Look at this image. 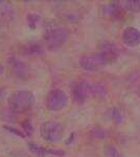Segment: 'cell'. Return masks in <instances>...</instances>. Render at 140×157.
I'll return each instance as SVG.
<instances>
[{"label": "cell", "instance_id": "6da1fadb", "mask_svg": "<svg viewBox=\"0 0 140 157\" xmlns=\"http://www.w3.org/2000/svg\"><path fill=\"white\" fill-rule=\"evenodd\" d=\"M68 39V32L62 24L48 23L44 29V41L49 49H57Z\"/></svg>", "mask_w": 140, "mask_h": 157}, {"label": "cell", "instance_id": "7a4b0ae2", "mask_svg": "<svg viewBox=\"0 0 140 157\" xmlns=\"http://www.w3.org/2000/svg\"><path fill=\"white\" fill-rule=\"evenodd\" d=\"M35 103V95L28 90H17L9 95L7 104L12 111L22 113L32 109Z\"/></svg>", "mask_w": 140, "mask_h": 157}, {"label": "cell", "instance_id": "3957f363", "mask_svg": "<svg viewBox=\"0 0 140 157\" xmlns=\"http://www.w3.org/2000/svg\"><path fill=\"white\" fill-rule=\"evenodd\" d=\"M39 132L41 137L46 143L57 144L62 140L63 135H64V128L58 121H48L41 124L39 128Z\"/></svg>", "mask_w": 140, "mask_h": 157}, {"label": "cell", "instance_id": "277c9868", "mask_svg": "<svg viewBox=\"0 0 140 157\" xmlns=\"http://www.w3.org/2000/svg\"><path fill=\"white\" fill-rule=\"evenodd\" d=\"M111 59L104 52H92L84 55L80 60V67L86 71H95L105 67L111 62Z\"/></svg>", "mask_w": 140, "mask_h": 157}, {"label": "cell", "instance_id": "5b68a950", "mask_svg": "<svg viewBox=\"0 0 140 157\" xmlns=\"http://www.w3.org/2000/svg\"><path fill=\"white\" fill-rule=\"evenodd\" d=\"M68 104V95L62 89H52L45 98V106L50 111H60Z\"/></svg>", "mask_w": 140, "mask_h": 157}, {"label": "cell", "instance_id": "8992f818", "mask_svg": "<svg viewBox=\"0 0 140 157\" xmlns=\"http://www.w3.org/2000/svg\"><path fill=\"white\" fill-rule=\"evenodd\" d=\"M123 41L129 47L138 46L140 44V30L133 26L127 27L123 34Z\"/></svg>", "mask_w": 140, "mask_h": 157}, {"label": "cell", "instance_id": "52a82bcc", "mask_svg": "<svg viewBox=\"0 0 140 157\" xmlns=\"http://www.w3.org/2000/svg\"><path fill=\"white\" fill-rule=\"evenodd\" d=\"M91 93H93V86L86 83H80L73 89V98L75 102L83 103L87 100Z\"/></svg>", "mask_w": 140, "mask_h": 157}, {"label": "cell", "instance_id": "ba28073f", "mask_svg": "<svg viewBox=\"0 0 140 157\" xmlns=\"http://www.w3.org/2000/svg\"><path fill=\"white\" fill-rule=\"evenodd\" d=\"M27 148L28 150L34 153L35 155H37L38 157H46L49 155H64V152L62 151H58V150H50V149L44 148V147H41L35 143H28L27 144Z\"/></svg>", "mask_w": 140, "mask_h": 157}, {"label": "cell", "instance_id": "9c48e42d", "mask_svg": "<svg viewBox=\"0 0 140 157\" xmlns=\"http://www.w3.org/2000/svg\"><path fill=\"white\" fill-rule=\"evenodd\" d=\"M123 9L120 6V2H113V3H109L107 6H103L101 11H103L104 16H115L120 12Z\"/></svg>", "mask_w": 140, "mask_h": 157}, {"label": "cell", "instance_id": "30bf717a", "mask_svg": "<svg viewBox=\"0 0 140 157\" xmlns=\"http://www.w3.org/2000/svg\"><path fill=\"white\" fill-rule=\"evenodd\" d=\"M11 67L14 69L16 75H23L25 70V65L20 60L16 59V58H13L11 60Z\"/></svg>", "mask_w": 140, "mask_h": 157}, {"label": "cell", "instance_id": "8fae6325", "mask_svg": "<svg viewBox=\"0 0 140 157\" xmlns=\"http://www.w3.org/2000/svg\"><path fill=\"white\" fill-rule=\"evenodd\" d=\"M105 154H106L107 157H120V154H119L118 150H117L115 147H113V146L107 147Z\"/></svg>", "mask_w": 140, "mask_h": 157}, {"label": "cell", "instance_id": "7c38bea8", "mask_svg": "<svg viewBox=\"0 0 140 157\" xmlns=\"http://www.w3.org/2000/svg\"><path fill=\"white\" fill-rule=\"evenodd\" d=\"M22 129L27 135H32V132H34V128H32V125L30 124L29 121H24L22 123Z\"/></svg>", "mask_w": 140, "mask_h": 157}, {"label": "cell", "instance_id": "4fadbf2b", "mask_svg": "<svg viewBox=\"0 0 140 157\" xmlns=\"http://www.w3.org/2000/svg\"><path fill=\"white\" fill-rule=\"evenodd\" d=\"M110 115H111V118H113V120L116 121V118H117V121H120V118H121L120 111H119L118 109H116V108L111 109V110H110Z\"/></svg>", "mask_w": 140, "mask_h": 157}, {"label": "cell", "instance_id": "5bb4252c", "mask_svg": "<svg viewBox=\"0 0 140 157\" xmlns=\"http://www.w3.org/2000/svg\"><path fill=\"white\" fill-rule=\"evenodd\" d=\"M38 19H39V17L38 16H34V15H29L28 16V25L29 26H32V24L36 25V23H37Z\"/></svg>", "mask_w": 140, "mask_h": 157}, {"label": "cell", "instance_id": "9a60e30c", "mask_svg": "<svg viewBox=\"0 0 140 157\" xmlns=\"http://www.w3.org/2000/svg\"><path fill=\"white\" fill-rule=\"evenodd\" d=\"M3 70H4V68H3V66H2L1 64H0V75H2V72H3Z\"/></svg>", "mask_w": 140, "mask_h": 157}]
</instances>
